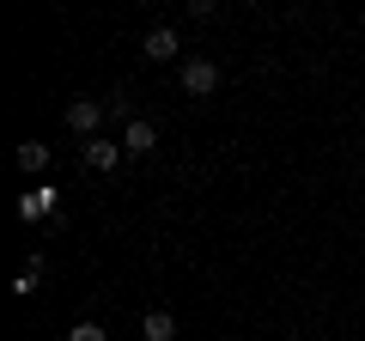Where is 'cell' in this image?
Returning a JSON list of instances; mask_svg holds the SVG:
<instances>
[{
    "label": "cell",
    "mask_w": 365,
    "mask_h": 341,
    "mask_svg": "<svg viewBox=\"0 0 365 341\" xmlns=\"http://www.w3.org/2000/svg\"><path fill=\"white\" fill-rule=\"evenodd\" d=\"M86 165H91V170H116V165H122V146H110V141H86Z\"/></svg>",
    "instance_id": "6"
},
{
    "label": "cell",
    "mask_w": 365,
    "mask_h": 341,
    "mask_svg": "<svg viewBox=\"0 0 365 341\" xmlns=\"http://www.w3.org/2000/svg\"><path fill=\"white\" fill-rule=\"evenodd\" d=\"M146 61H177V31H170V25L146 31Z\"/></svg>",
    "instance_id": "5"
},
{
    "label": "cell",
    "mask_w": 365,
    "mask_h": 341,
    "mask_svg": "<svg viewBox=\"0 0 365 341\" xmlns=\"http://www.w3.org/2000/svg\"><path fill=\"white\" fill-rule=\"evenodd\" d=\"M49 213H55V189H31V195H19V220H31V225H37V220H49Z\"/></svg>",
    "instance_id": "4"
},
{
    "label": "cell",
    "mask_w": 365,
    "mask_h": 341,
    "mask_svg": "<svg viewBox=\"0 0 365 341\" xmlns=\"http://www.w3.org/2000/svg\"><path fill=\"white\" fill-rule=\"evenodd\" d=\"M153 146H158V128H153L146 116H128V134H122V153H134V158H140V153H153Z\"/></svg>",
    "instance_id": "3"
},
{
    "label": "cell",
    "mask_w": 365,
    "mask_h": 341,
    "mask_svg": "<svg viewBox=\"0 0 365 341\" xmlns=\"http://www.w3.org/2000/svg\"><path fill=\"white\" fill-rule=\"evenodd\" d=\"M98 122H104V104H91V98H73V104H67V128L73 134L98 141Z\"/></svg>",
    "instance_id": "2"
},
{
    "label": "cell",
    "mask_w": 365,
    "mask_h": 341,
    "mask_svg": "<svg viewBox=\"0 0 365 341\" xmlns=\"http://www.w3.org/2000/svg\"><path fill=\"white\" fill-rule=\"evenodd\" d=\"M213 86H220V67H213V61H201V55H195V61H182V92H189V98H207Z\"/></svg>",
    "instance_id": "1"
},
{
    "label": "cell",
    "mask_w": 365,
    "mask_h": 341,
    "mask_svg": "<svg viewBox=\"0 0 365 341\" xmlns=\"http://www.w3.org/2000/svg\"><path fill=\"white\" fill-rule=\"evenodd\" d=\"M67 341H110V335H104V323H73Z\"/></svg>",
    "instance_id": "9"
},
{
    "label": "cell",
    "mask_w": 365,
    "mask_h": 341,
    "mask_svg": "<svg viewBox=\"0 0 365 341\" xmlns=\"http://www.w3.org/2000/svg\"><path fill=\"white\" fill-rule=\"evenodd\" d=\"M43 165H49V146H43V141H25V146H19V170H43Z\"/></svg>",
    "instance_id": "8"
},
{
    "label": "cell",
    "mask_w": 365,
    "mask_h": 341,
    "mask_svg": "<svg viewBox=\"0 0 365 341\" xmlns=\"http://www.w3.org/2000/svg\"><path fill=\"white\" fill-rule=\"evenodd\" d=\"M140 335H146V341H177V317H170V311H153V317L140 323Z\"/></svg>",
    "instance_id": "7"
}]
</instances>
